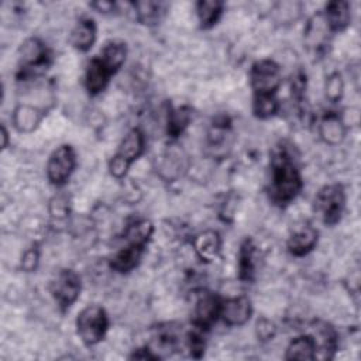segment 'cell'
Listing matches in <instances>:
<instances>
[{
    "label": "cell",
    "mask_w": 361,
    "mask_h": 361,
    "mask_svg": "<svg viewBox=\"0 0 361 361\" xmlns=\"http://www.w3.org/2000/svg\"><path fill=\"white\" fill-rule=\"evenodd\" d=\"M303 186L300 171L286 147H281L271 161L269 196L279 206L289 204Z\"/></svg>",
    "instance_id": "cell-1"
},
{
    "label": "cell",
    "mask_w": 361,
    "mask_h": 361,
    "mask_svg": "<svg viewBox=\"0 0 361 361\" xmlns=\"http://www.w3.org/2000/svg\"><path fill=\"white\" fill-rule=\"evenodd\" d=\"M145 149V137L140 128H131L121 140L117 152L109 162V171L116 179L126 176L131 164L137 161Z\"/></svg>",
    "instance_id": "cell-2"
},
{
    "label": "cell",
    "mask_w": 361,
    "mask_h": 361,
    "mask_svg": "<svg viewBox=\"0 0 361 361\" xmlns=\"http://www.w3.org/2000/svg\"><path fill=\"white\" fill-rule=\"evenodd\" d=\"M109 329V317L106 310L99 305H89L83 307L76 317V334L80 341L87 345L100 343Z\"/></svg>",
    "instance_id": "cell-3"
},
{
    "label": "cell",
    "mask_w": 361,
    "mask_h": 361,
    "mask_svg": "<svg viewBox=\"0 0 361 361\" xmlns=\"http://www.w3.org/2000/svg\"><path fill=\"white\" fill-rule=\"evenodd\" d=\"M20 52L18 80H27L28 78L42 73L51 63V51L38 38L27 39L21 45Z\"/></svg>",
    "instance_id": "cell-4"
},
{
    "label": "cell",
    "mask_w": 361,
    "mask_h": 361,
    "mask_svg": "<svg viewBox=\"0 0 361 361\" xmlns=\"http://www.w3.org/2000/svg\"><path fill=\"white\" fill-rule=\"evenodd\" d=\"M314 206L324 224H337L343 216V210L345 206V192L343 186L338 183L323 186L316 195Z\"/></svg>",
    "instance_id": "cell-5"
},
{
    "label": "cell",
    "mask_w": 361,
    "mask_h": 361,
    "mask_svg": "<svg viewBox=\"0 0 361 361\" xmlns=\"http://www.w3.org/2000/svg\"><path fill=\"white\" fill-rule=\"evenodd\" d=\"M282 82L281 68L272 59H261L251 66L250 83L254 94H275Z\"/></svg>",
    "instance_id": "cell-6"
},
{
    "label": "cell",
    "mask_w": 361,
    "mask_h": 361,
    "mask_svg": "<svg viewBox=\"0 0 361 361\" xmlns=\"http://www.w3.org/2000/svg\"><path fill=\"white\" fill-rule=\"evenodd\" d=\"M51 295L62 312H66L80 295V278L73 269H62L49 285Z\"/></svg>",
    "instance_id": "cell-7"
},
{
    "label": "cell",
    "mask_w": 361,
    "mask_h": 361,
    "mask_svg": "<svg viewBox=\"0 0 361 361\" xmlns=\"http://www.w3.org/2000/svg\"><path fill=\"white\" fill-rule=\"evenodd\" d=\"M76 166V154L69 144L59 145L48 158L47 178L55 186H62L68 182Z\"/></svg>",
    "instance_id": "cell-8"
},
{
    "label": "cell",
    "mask_w": 361,
    "mask_h": 361,
    "mask_svg": "<svg viewBox=\"0 0 361 361\" xmlns=\"http://www.w3.org/2000/svg\"><path fill=\"white\" fill-rule=\"evenodd\" d=\"M220 299L209 290H197L195 293L193 326L202 330L209 329L217 319L220 312Z\"/></svg>",
    "instance_id": "cell-9"
},
{
    "label": "cell",
    "mask_w": 361,
    "mask_h": 361,
    "mask_svg": "<svg viewBox=\"0 0 361 361\" xmlns=\"http://www.w3.org/2000/svg\"><path fill=\"white\" fill-rule=\"evenodd\" d=\"M252 314V305L251 300L241 295L228 298L220 302V312L219 317L224 322V324L230 327L244 326Z\"/></svg>",
    "instance_id": "cell-10"
},
{
    "label": "cell",
    "mask_w": 361,
    "mask_h": 361,
    "mask_svg": "<svg viewBox=\"0 0 361 361\" xmlns=\"http://www.w3.org/2000/svg\"><path fill=\"white\" fill-rule=\"evenodd\" d=\"M313 333L312 337L316 343V358L330 360L333 358L337 348V333L334 327H331L326 322L316 320L313 322Z\"/></svg>",
    "instance_id": "cell-11"
},
{
    "label": "cell",
    "mask_w": 361,
    "mask_h": 361,
    "mask_svg": "<svg viewBox=\"0 0 361 361\" xmlns=\"http://www.w3.org/2000/svg\"><path fill=\"white\" fill-rule=\"evenodd\" d=\"M113 73L110 69L100 61L99 56H94L87 63L86 72H85V86L89 94L94 96L103 92L110 80Z\"/></svg>",
    "instance_id": "cell-12"
},
{
    "label": "cell",
    "mask_w": 361,
    "mask_h": 361,
    "mask_svg": "<svg viewBox=\"0 0 361 361\" xmlns=\"http://www.w3.org/2000/svg\"><path fill=\"white\" fill-rule=\"evenodd\" d=\"M317 238L319 233L313 226H302L300 228L295 230L288 238V251L295 257H303L316 247Z\"/></svg>",
    "instance_id": "cell-13"
},
{
    "label": "cell",
    "mask_w": 361,
    "mask_h": 361,
    "mask_svg": "<svg viewBox=\"0 0 361 361\" xmlns=\"http://www.w3.org/2000/svg\"><path fill=\"white\" fill-rule=\"evenodd\" d=\"M322 14L331 32L345 30L351 21L350 4L347 1H329Z\"/></svg>",
    "instance_id": "cell-14"
},
{
    "label": "cell",
    "mask_w": 361,
    "mask_h": 361,
    "mask_svg": "<svg viewBox=\"0 0 361 361\" xmlns=\"http://www.w3.org/2000/svg\"><path fill=\"white\" fill-rule=\"evenodd\" d=\"M96 37H97V30H96L94 21L89 17H83L75 24L71 32V44L78 51L86 52L93 47Z\"/></svg>",
    "instance_id": "cell-15"
},
{
    "label": "cell",
    "mask_w": 361,
    "mask_h": 361,
    "mask_svg": "<svg viewBox=\"0 0 361 361\" xmlns=\"http://www.w3.org/2000/svg\"><path fill=\"white\" fill-rule=\"evenodd\" d=\"M319 133L324 142L330 145H337L344 140L347 134V128L341 117L337 113L330 111L320 120Z\"/></svg>",
    "instance_id": "cell-16"
},
{
    "label": "cell",
    "mask_w": 361,
    "mask_h": 361,
    "mask_svg": "<svg viewBox=\"0 0 361 361\" xmlns=\"http://www.w3.org/2000/svg\"><path fill=\"white\" fill-rule=\"evenodd\" d=\"M145 248L138 247V245H133V244H127L126 247L120 248L110 259V268L116 272H130L133 271L141 259V255L144 252Z\"/></svg>",
    "instance_id": "cell-17"
},
{
    "label": "cell",
    "mask_w": 361,
    "mask_h": 361,
    "mask_svg": "<svg viewBox=\"0 0 361 361\" xmlns=\"http://www.w3.org/2000/svg\"><path fill=\"white\" fill-rule=\"evenodd\" d=\"M193 247L200 259L212 261L217 257L220 251V247H221L220 235L217 231H213V230L203 231L193 238Z\"/></svg>",
    "instance_id": "cell-18"
},
{
    "label": "cell",
    "mask_w": 361,
    "mask_h": 361,
    "mask_svg": "<svg viewBox=\"0 0 361 361\" xmlns=\"http://www.w3.org/2000/svg\"><path fill=\"white\" fill-rule=\"evenodd\" d=\"M100 61L110 69V72L114 75L124 63L127 56V47L123 41L111 39L104 44L100 54L97 55Z\"/></svg>",
    "instance_id": "cell-19"
},
{
    "label": "cell",
    "mask_w": 361,
    "mask_h": 361,
    "mask_svg": "<svg viewBox=\"0 0 361 361\" xmlns=\"http://www.w3.org/2000/svg\"><path fill=\"white\" fill-rule=\"evenodd\" d=\"M44 113L37 107L20 104L13 113V124L20 133H31L41 123Z\"/></svg>",
    "instance_id": "cell-20"
},
{
    "label": "cell",
    "mask_w": 361,
    "mask_h": 361,
    "mask_svg": "<svg viewBox=\"0 0 361 361\" xmlns=\"http://www.w3.org/2000/svg\"><path fill=\"white\" fill-rule=\"evenodd\" d=\"M316 343L312 334H302L295 337L285 353L286 360H314L316 358Z\"/></svg>",
    "instance_id": "cell-21"
},
{
    "label": "cell",
    "mask_w": 361,
    "mask_h": 361,
    "mask_svg": "<svg viewBox=\"0 0 361 361\" xmlns=\"http://www.w3.org/2000/svg\"><path fill=\"white\" fill-rule=\"evenodd\" d=\"M152 231H154L152 223L147 219H140V220H134L126 227L123 238L127 241V244L145 248V245L148 244L152 235Z\"/></svg>",
    "instance_id": "cell-22"
},
{
    "label": "cell",
    "mask_w": 361,
    "mask_h": 361,
    "mask_svg": "<svg viewBox=\"0 0 361 361\" xmlns=\"http://www.w3.org/2000/svg\"><path fill=\"white\" fill-rule=\"evenodd\" d=\"M224 4L217 0H202L196 4V13L200 27L204 30L212 28L221 17Z\"/></svg>",
    "instance_id": "cell-23"
},
{
    "label": "cell",
    "mask_w": 361,
    "mask_h": 361,
    "mask_svg": "<svg viewBox=\"0 0 361 361\" xmlns=\"http://www.w3.org/2000/svg\"><path fill=\"white\" fill-rule=\"evenodd\" d=\"M255 274V245L247 238L238 252V276L241 281H251Z\"/></svg>",
    "instance_id": "cell-24"
},
{
    "label": "cell",
    "mask_w": 361,
    "mask_h": 361,
    "mask_svg": "<svg viewBox=\"0 0 361 361\" xmlns=\"http://www.w3.org/2000/svg\"><path fill=\"white\" fill-rule=\"evenodd\" d=\"M192 120V110L186 106L172 109L168 114L166 131L171 138H178Z\"/></svg>",
    "instance_id": "cell-25"
},
{
    "label": "cell",
    "mask_w": 361,
    "mask_h": 361,
    "mask_svg": "<svg viewBox=\"0 0 361 361\" xmlns=\"http://www.w3.org/2000/svg\"><path fill=\"white\" fill-rule=\"evenodd\" d=\"M137 18L140 23L147 25H154L161 20L162 4L155 1H135L133 3Z\"/></svg>",
    "instance_id": "cell-26"
},
{
    "label": "cell",
    "mask_w": 361,
    "mask_h": 361,
    "mask_svg": "<svg viewBox=\"0 0 361 361\" xmlns=\"http://www.w3.org/2000/svg\"><path fill=\"white\" fill-rule=\"evenodd\" d=\"M278 110H279V102L275 97V94H267V96L254 94L252 111L257 117L268 118L276 114Z\"/></svg>",
    "instance_id": "cell-27"
},
{
    "label": "cell",
    "mask_w": 361,
    "mask_h": 361,
    "mask_svg": "<svg viewBox=\"0 0 361 361\" xmlns=\"http://www.w3.org/2000/svg\"><path fill=\"white\" fill-rule=\"evenodd\" d=\"M324 90H326V97L331 103H337L341 99L343 90H344V83H343V78L338 72L329 75V78L326 80Z\"/></svg>",
    "instance_id": "cell-28"
},
{
    "label": "cell",
    "mask_w": 361,
    "mask_h": 361,
    "mask_svg": "<svg viewBox=\"0 0 361 361\" xmlns=\"http://www.w3.org/2000/svg\"><path fill=\"white\" fill-rule=\"evenodd\" d=\"M38 261H39V250L37 245H32L28 250H25V252L23 254L21 268L27 272H31L37 268Z\"/></svg>",
    "instance_id": "cell-29"
},
{
    "label": "cell",
    "mask_w": 361,
    "mask_h": 361,
    "mask_svg": "<svg viewBox=\"0 0 361 361\" xmlns=\"http://www.w3.org/2000/svg\"><path fill=\"white\" fill-rule=\"evenodd\" d=\"M49 210H51V214H52V216H56V217H63V216H66V214H68V210H69L68 197H66L65 195H58V196H55V197L51 200Z\"/></svg>",
    "instance_id": "cell-30"
},
{
    "label": "cell",
    "mask_w": 361,
    "mask_h": 361,
    "mask_svg": "<svg viewBox=\"0 0 361 361\" xmlns=\"http://www.w3.org/2000/svg\"><path fill=\"white\" fill-rule=\"evenodd\" d=\"M276 327L272 322L267 320V319H261L257 322V336L259 340H272V337L275 336Z\"/></svg>",
    "instance_id": "cell-31"
},
{
    "label": "cell",
    "mask_w": 361,
    "mask_h": 361,
    "mask_svg": "<svg viewBox=\"0 0 361 361\" xmlns=\"http://www.w3.org/2000/svg\"><path fill=\"white\" fill-rule=\"evenodd\" d=\"M130 358H135V360H157L159 357L157 354H154L152 350H149L148 347H144V348H138L137 351H134V354L130 355Z\"/></svg>",
    "instance_id": "cell-32"
},
{
    "label": "cell",
    "mask_w": 361,
    "mask_h": 361,
    "mask_svg": "<svg viewBox=\"0 0 361 361\" xmlns=\"http://www.w3.org/2000/svg\"><path fill=\"white\" fill-rule=\"evenodd\" d=\"M90 6L100 13H110L114 10V3L111 1H96V3H92Z\"/></svg>",
    "instance_id": "cell-33"
},
{
    "label": "cell",
    "mask_w": 361,
    "mask_h": 361,
    "mask_svg": "<svg viewBox=\"0 0 361 361\" xmlns=\"http://www.w3.org/2000/svg\"><path fill=\"white\" fill-rule=\"evenodd\" d=\"M1 138H3V142H1V148L6 149L7 148V140H8V134H7V130L4 126H1Z\"/></svg>",
    "instance_id": "cell-34"
}]
</instances>
